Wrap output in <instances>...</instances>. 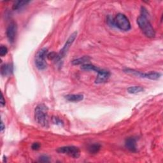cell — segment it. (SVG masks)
<instances>
[{"label":"cell","mask_w":163,"mask_h":163,"mask_svg":"<svg viewBox=\"0 0 163 163\" xmlns=\"http://www.w3.org/2000/svg\"><path fill=\"white\" fill-rule=\"evenodd\" d=\"M0 104H1L2 107H3L5 105V100H4L3 94L2 95V97H1V102H0Z\"/></svg>","instance_id":"obj_22"},{"label":"cell","mask_w":163,"mask_h":163,"mask_svg":"<svg viewBox=\"0 0 163 163\" xmlns=\"http://www.w3.org/2000/svg\"><path fill=\"white\" fill-rule=\"evenodd\" d=\"M13 71V66L10 64H5L2 66L1 73L3 76H6Z\"/></svg>","instance_id":"obj_12"},{"label":"cell","mask_w":163,"mask_h":163,"mask_svg":"<svg viewBox=\"0 0 163 163\" xmlns=\"http://www.w3.org/2000/svg\"><path fill=\"white\" fill-rule=\"evenodd\" d=\"M66 100L71 102H79L84 99L82 94H68L65 96Z\"/></svg>","instance_id":"obj_11"},{"label":"cell","mask_w":163,"mask_h":163,"mask_svg":"<svg viewBox=\"0 0 163 163\" xmlns=\"http://www.w3.org/2000/svg\"><path fill=\"white\" fill-rule=\"evenodd\" d=\"M101 149V145L99 144H94L89 147V152L91 154H97Z\"/></svg>","instance_id":"obj_15"},{"label":"cell","mask_w":163,"mask_h":163,"mask_svg":"<svg viewBox=\"0 0 163 163\" xmlns=\"http://www.w3.org/2000/svg\"><path fill=\"white\" fill-rule=\"evenodd\" d=\"M137 23L143 33L148 38H154L156 32L148 19V12L144 7L141 9V15L137 19Z\"/></svg>","instance_id":"obj_1"},{"label":"cell","mask_w":163,"mask_h":163,"mask_svg":"<svg viewBox=\"0 0 163 163\" xmlns=\"http://www.w3.org/2000/svg\"><path fill=\"white\" fill-rule=\"evenodd\" d=\"M36 122L43 127H49L48 108L43 104L38 105L35 110Z\"/></svg>","instance_id":"obj_2"},{"label":"cell","mask_w":163,"mask_h":163,"mask_svg":"<svg viewBox=\"0 0 163 163\" xmlns=\"http://www.w3.org/2000/svg\"><path fill=\"white\" fill-rule=\"evenodd\" d=\"M58 56V54H56L55 52H51V53H49L48 55H47V58L49 59H56Z\"/></svg>","instance_id":"obj_18"},{"label":"cell","mask_w":163,"mask_h":163,"mask_svg":"<svg viewBox=\"0 0 163 163\" xmlns=\"http://www.w3.org/2000/svg\"><path fill=\"white\" fill-rule=\"evenodd\" d=\"M77 32H76V31L74 32L73 34H71L70 35V36L69 37V38L66 41V43L64 44V47H62V49L60 50V52L58 54V56H57V58L56 59V60H57L58 61L62 60V59L65 56V55H66V52H68L70 47L72 45V43L74 42L75 38H77Z\"/></svg>","instance_id":"obj_7"},{"label":"cell","mask_w":163,"mask_h":163,"mask_svg":"<svg viewBox=\"0 0 163 163\" xmlns=\"http://www.w3.org/2000/svg\"><path fill=\"white\" fill-rule=\"evenodd\" d=\"M4 129H5V126H4V124H3V122H2V123H1V131H3Z\"/></svg>","instance_id":"obj_23"},{"label":"cell","mask_w":163,"mask_h":163,"mask_svg":"<svg viewBox=\"0 0 163 163\" xmlns=\"http://www.w3.org/2000/svg\"><path fill=\"white\" fill-rule=\"evenodd\" d=\"M7 52H8V49L4 45H2L1 47H0V56L2 57H3L4 56L6 55Z\"/></svg>","instance_id":"obj_17"},{"label":"cell","mask_w":163,"mask_h":163,"mask_svg":"<svg viewBox=\"0 0 163 163\" xmlns=\"http://www.w3.org/2000/svg\"><path fill=\"white\" fill-rule=\"evenodd\" d=\"M124 71L127 73H129V74L138 76V77H139L148 79L150 80H157L161 77V74L159 73H157V72L142 73V72H140V71H136V70H131V69L125 70Z\"/></svg>","instance_id":"obj_6"},{"label":"cell","mask_w":163,"mask_h":163,"mask_svg":"<svg viewBox=\"0 0 163 163\" xmlns=\"http://www.w3.org/2000/svg\"><path fill=\"white\" fill-rule=\"evenodd\" d=\"M39 161L42 162H49V158L46 156H42L40 157Z\"/></svg>","instance_id":"obj_20"},{"label":"cell","mask_w":163,"mask_h":163,"mask_svg":"<svg viewBox=\"0 0 163 163\" xmlns=\"http://www.w3.org/2000/svg\"><path fill=\"white\" fill-rule=\"evenodd\" d=\"M52 120H53V122L56 124H60V125H61L62 124V121L61 120L60 118H59L58 117H53Z\"/></svg>","instance_id":"obj_19"},{"label":"cell","mask_w":163,"mask_h":163,"mask_svg":"<svg viewBox=\"0 0 163 163\" xmlns=\"http://www.w3.org/2000/svg\"><path fill=\"white\" fill-rule=\"evenodd\" d=\"M97 73H98V75H97V77L95 80L96 84H102L106 82L110 78V73L109 71L103 69H100Z\"/></svg>","instance_id":"obj_9"},{"label":"cell","mask_w":163,"mask_h":163,"mask_svg":"<svg viewBox=\"0 0 163 163\" xmlns=\"http://www.w3.org/2000/svg\"><path fill=\"white\" fill-rule=\"evenodd\" d=\"M91 58L89 56H83L82 58L74 59L72 61V64L73 65H79V64H87V62H89Z\"/></svg>","instance_id":"obj_13"},{"label":"cell","mask_w":163,"mask_h":163,"mask_svg":"<svg viewBox=\"0 0 163 163\" xmlns=\"http://www.w3.org/2000/svg\"><path fill=\"white\" fill-rule=\"evenodd\" d=\"M49 54L48 50L46 48H43L40 50L36 54L35 63L36 67L40 70H45L47 68V64L45 61V58H47V55Z\"/></svg>","instance_id":"obj_4"},{"label":"cell","mask_w":163,"mask_h":163,"mask_svg":"<svg viewBox=\"0 0 163 163\" xmlns=\"http://www.w3.org/2000/svg\"><path fill=\"white\" fill-rule=\"evenodd\" d=\"M144 89L142 86H131L127 89V92L130 94H137L144 91Z\"/></svg>","instance_id":"obj_14"},{"label":"cell","mask_w":163,"mask_h":163,"mask_svg":"<svg viewBox=\"0 0 163 163\" xmlns=\"http://www.w3.org/2000/svg\"><path fill=\"white\" fill-rule=\"evenodd\" d=\"M17 26L15 22H12L6 29V36L10 43H14L17 35Z\"/></svg>","instance_id":"obj_8"},{"label":"cell","mask_w":163,"mask_h":163,"mask_svg":"<svg viewBox=\"0 0 163 163\" xmlns=\"http://www.w3.org/2000/svg\"><path fill=\"white\" fill-rule=\"evenodd\" d=\"M112 26L124 31H127L131 29V24L128 19L122 14H117L115 17L113 19Z\"/></svg>","instance_id":"obj_3"},{"label":"cell","mask_w":163,"mask_h":163,"mask_svg":"<svg viewBox=\"0 0 163 163\" xmlns=\"http://www.w3.org/2000/svg\"><path fill=\"white\" fill-rule=\"evenodd\" d=\"M125 146L129 150L133 152H136L137 151L136 140L134 138H127L126 140Z\"/></svg>","instance_id":"obj_10"},{"label":"cell","mask_w":163,"mask_h":163,"mask_svg":"<svg viewBox=\"0 0 163 163\" xmlns=\"http://www.w3.org/2000/svg\"><path fill=\"white\" fill-rule=\"evenodd\" d=\"M29 1H17L15 2V3L13 5V9L14 10H17L19 9H21L25 6L28 3H29Z\"/></svg>","instance_id":"obj_16"},{"label":"cell","mask_w":163,"mask_h":163,"mask_svg":"<svg viewBox=\"0 0 163 163\" xmlns=\"http://www.w3.org/2000/svg\"><path fill=\"white\" fill-rule=\"evenodd\" d=\"M57 152L59 154H66L74 159H77L80 157V151L79 148L75 146H65L59 147Z\"/></svg>","instance_id":"obj_5"},{"label":"cell","mask_w":163,"mask_h":163,"mask_svg":"<svg viewBox=\"0 0 163 163\" xmlns=\"http://www.w3.org/2000/svg\"><path fill=\"white\" fill-rule=\"evenodd\" d=\"M40 148V145L38 143H34L31 146V148L34 150H38Z\"/></svg>","instance_id":"obj_21"}]
</instances>
